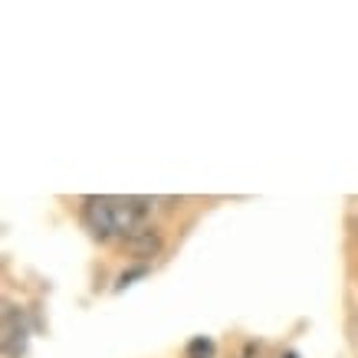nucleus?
<instances>
[{
  "label": "nucleus",
  "mask_w": 358,
  "mask_h": 358,
  "mask_svg": "<svg viewBox=\"0 0 358 358\" xmlns=\"http://www.w3.org/2000/svg\"><path fill=\"white\" fill-rule=\"evenodd\" d=\"M152 214V197H83V220L99 240H129Z\"/></svg>",
  "instance_id": "f257e3e1"
},
{
  "label": "nucleus",
  "mask_w": 358,
  "mask_h": 358,
  "mask_svg": "<svg viewBox=\"0 0 358 358\" xmlns=\"http://www.w3.org/2000/svg\"><path fill=\"white\" fill-rule=\"evenodd\" d=\"M125 247H129L131 257H138V260H152V257H158L164 247V237L158 227H141L138 234H131L129 240H125Z\"/></svg>",
  "instance_id": "f03ea898"
},
{
  "label": "nucleus",
  "mask_w": 358,
  "mask_h": 358,
  "mask_svg": "<svg viewBox=\"0 0 358 358\" xmlns=\"http://www.w3.org/2000/svg\"><path fill=\"white\" fill-rule=\"evenodd\" d=\"M217 355V345L210 342V338H194L191 345H187V352H185V358H214Z\"/></svg>",
  "instance_id": "7ed1b4c3"
},
{
  "label": "nucleus",
  "mask_w": 358,
  "mask_h": 358,
  "mask_svg": "<svg viewBox=\"0 0 358 358\" xmlns=\"http://www.w3.org/2000/svg\"><path fill=\"white\" fill-rule=\"evenodd\" d=\"M148 273V266L141 263V266H131V270H125V273H119V280H115V293H122L125 286H131V280H138V276H145Z\"/></svg>",
  "instance_id": "20e7f679"
}]
</instances>
